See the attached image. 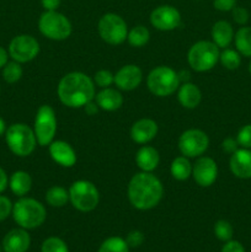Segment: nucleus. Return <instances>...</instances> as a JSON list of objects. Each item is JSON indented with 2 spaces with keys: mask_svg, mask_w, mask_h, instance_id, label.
Wrapping results in <instances>:
<instances>
[{
  "mask_svg": "<svg viewBox=\"0 0 251 252\" xmlns=\"http://www.w3.org/2000/svg\"><path fill=\"white\" fill-rule=\"evenodd\" d=\"M57 94L64 106L81 108L95 98V83L81 71H71L61 79Z\"/></svg>",
  "mask_w": 251,
  "mask_h": 252,
  "instance_id": "obj_1",
  "label": "nucleus"
},
{
  "mask_svg": "<svg viewBox=\"0 0 251 252\" xmlns=\"http://www.w3.org/2000/svg\"><path fill=\"white\" fill-rule=\"evenodd\" d=\"M129 203L138 211H149L160 203L164 194L161 181L152 172H138L127 189Z\"/></svg>",
  "mask_w": 251,
  "mask_h": 252,
  "instance_id": "obj_2",
  "label": "nucleus"
},
{
  "mask_svg": "<svg viewBox=\"0 0 251 252\" xmlns=\"http://www.w3.org/2000/svg\"><path fill=\"white\" fill-rule=\"evenodd\" d=\"M11 214L17 225L26 230L38 228L47 218V211L43 204L29 197H21L12 206Z\"/></svg>",
  "mask_w": 251,
  "mask_h": 252,
  "instance_id": "obj_3",
  "label": "nucleus"
},
{
  "mask_svg": "<svg viewBox=\"0 0 251 252\" xmlns=\"http://www.w3.org/2000/svg\"><path fill=\"white\" fill-rule=\"evenodd\" d=\"M5 140L10 152L17 157H29L37 145L33 129L25 123H14L5 132Z\"/></svg>",
  "mask_w": 251,
  "mask_h": 252,
  "instance_id": "obj_4",
  "label": "nucleus"
},
{
  "mask_svg": "<svg viewBox=\"0 0 251 252\" xmlns=\"http://www.w3.org/2000/svg\"><path fill=\"white\" fill-rule=\"evenodd\" d=\"M69 202L79 212H93L100 202V192L93 182L88 180H78L70 185L68 189Z\"/></svg>",
  "mask_w": 251,
  "mask_h": 252,
  "instance_id": "obj_5",
  "label": "nucleus"
},
{
  "mask_svg": "<svg viewBox=\"0 0 251 252\" xmlns=\"http://www.w3.org/2000/svg\"><path fill=\"white\" fill-rule=\"evenodd\" d=\"M180 81L177 71L166 65H159L153 69L147 78V85L150 93L157 97L172 95L179 89Z\"/></svg>",
  "mask_w": 251,
  "mask_h": 252,
  "instance_id": "obj_6",
  "label": "nucleus"
},
{
  "mask_svg": "<svg viewBox=\"0 0 251 252\" xmlns=\"http://www.w3.org/2000/svg\"><path fill=\"white\" fill-rule=\"evenodd\" d=\"M219 47L213 41H198L189 48L187 62L194 71L203 73L216 66L219 62Z\"/></svg>",
  "mask_w": 251,
  "mask_h": 252,
  "instance_id": "obj_7",
  "label": "nucleus"
},
{
  "mask_svg": "<svg viewBox=\"0 0 251 252\" xmlns=\"http://www.w3.org/2000/svg\"><path fill=\"white\" fill-rule=\"evenodd\" d=\"M38 30L52 41H64L71 34L73 27L65 15L57 10L44 11L38 20Z\"/></svg>",
  "mask_w": 251,
  "mask_h": 252,
  "instance_id": "obj_8",
  "label": "nucleus"
},
{
  "mask_svg": "<svg viewBox=\"0 0 251 252\" xmlns=\"http://www.w3.org/2000/svg\"><path fill=\"white\" fill-rule=\"evenodd\" d=\"M98 34L106 43L117 46L123 43L128 36V26L122 16L115 12L102 15L97 24Z\"/></svg>",
  "mask_w": 251,
  "mask_h": 252,
  "instance_id": "obj_9",
  "label": "nucleus"
},
{
  "mask_svg": "<svg viewBox=\"0 0 251 252\" xmlns=\"http://www.w3.org/2000/svg\"><path fill=\"white\" fill-rule=\"evenodd\" d=\"M33 132L36 135L37 144L41 147H48L53 142L57 133V117L52 106L42 105L37 110Z\"/></svg>",
  "mask_w": 251,
  "mask_h": 252,
  "instance_id": "obj_10",
  "label": "nucleus"
},
{
  "mask_svg": "<svg viewBox=\"0 0 251 252\" xmlns=\"http://www.w3.org/2000/svg\"><path fill=\"white\" fill-rule=\"evenodd\" d=\"M209 147V138L206 132L197 128L187 129L180 135L179 149L186 158H199Z\"/></svg>",
  "mask_w": 251,
  "mask_h": 252,
  "instance_id": "obj_11",
  "label": "nucleus"
},
{
  "mask_svg": "<svg viewBox=\"0 0 251 252\" xmlns=\"http://www.w3.org/2000/svg\"><path fill=\"white\" fill-rule=\"evenodd\" d=\"M7 52L17 63H27L38 56L39 43L31 34H19L11 39Z\"/></svg>",
  "mask_w": 251,
  "mask_h": 252,
  "instance_id": "obj_12",
  "label": "nucleus"
},
{
  "mask_svg": "<svg viewBox=\"0 0 251 252\" xmlns=\"http://www.w3.org/2000/svg\"><path fill=\"white\" fill-rule=\"evenodd\" d=\"M150 24L159 31H172L181 25V14L171 5H160L150 14Z\"/></svg>",
  "mask_w": 251,
  "mask_h": 252,
  "instance_id": "obj_13",
  "label": "nucleus"
},
{
  "mask_svg": "<svg viewBox=\"0 0 251 252\" xmlns=\"http://www.w3.org/2000/svg\"><path fill=\"white\" fill-rule=\"evenodd\" d=\"M192 177L201 187H211L218 177V165L212 158L199 157L192 165Z\"/></svg>",
  "mask_w": 251,
  "mask_h": 252,
  "instance_id": "obj_14",
  "label": "nucleus"
},
{
  "mask_svg": "<svg viewBox=\"0 0 251 252\" xmlns=\"http://www.w3.org/2000/svg\"><path fill=\"white\" fill-rule=\"evenodd\" d=\"M143 80V71L135 64L123 65L115 74V84L118 90L132 91L140 85Z\"/></svg>",
  "mask_w": 251,
  "mask_h": 252,
  "instance_id": "obj_15",
  "label": "nucleus"
},
{
  "mask_svg": "<svg viewBox=\"0 0 251 252\" xmlns=\"http://www.w3.org/2000/svg\"><path fill=\"white\" fill-rule=\"evenodd\" d=\"M229 169L238 179H251V149L240 148L233 153L229 159Z\"/></svg>",
  "mask_w": 251,
  "mask_h": 252,
  "instance_id": "obj_16",
  "label": "nucleus"
},
{
  "mask_svg": "<svg viewBox=\"0 0 251 252\" xmlns=\"http://www.w3.org/2000/svg\"><path fill=\"white\" fill-rule=\"evenodd\" d=\"M49 155L52 159L63 167H73L76 164V153L69 143L64 140H53L48 145Z\"/></svg>",
  "mask_w": 251,
  "mask_h": 252,
  "instance_id": "obj_17",
  "label": "nucleus"
},
{
  "mask_svg": "<svg viewBox=\"0 0 251 252\" xmlns=\"http://www.w3.org/2000/svg\"><path fill=\"white\" fill-rule=\"evenodd\" d=\"M157 123L152 118H140L130 128V138L137 144H147L157 134Z\"/></svg>",
  "mask_w": 251,
  "mask_h": 252,
  "instance_id": "obj_18",
  "label": "nucleus"
},
{
  "mask_svg": "<svg viewBox=\"0 0 251 252\" xmlns=\"http://www.w3.org/2000/svg\"><path fill=\"white\" fill-rule=\"evenodd\" d=\"M31 245V236L26 229L19 228L10 230L2 240L4 252H27Z\"/></svg>",
  "mask_w": 251,
  "mask_h": 252,
  "instance_id": "obj_19",
  "label": "nucleus"
},
{
  "mask_svg": "<svg viewBox=\"0 0 251 252\" xmlns=\"http://www.w3.org/2000/svg\"><path fill=\"white\" fill-rule=\"evenodd\" d=\"M95 102L100 107V110L107 111V112H112V111H117L123 105V96L120 93V90L112 88H105L101 89L95 95Z\"/></svg>",
  "mask_w": 251,
  "mask_h": 252,
  "instance_id": "obj_20",
  "label": "nucleus"
},
{
  "mask_svg": "<svg viewBox=\"0 0 251 252\" xmlns=\"http://www.w3.org/2000/svg\"><path fill=\"white\" fill-rule=\"evenodd\" d=\"M177 100L182 107L187 110H193L201 103L202 93L196 84L182 83L177 89Z\"/></svg>",
  "mask_w": 251,
  "mask_h": 252,
  "instance_id": "obj_21",
  "label": "nucleus"
},
{
  "mask_svg": "<svg viewBox=\"0 0 251 252\" xmlns=\"http://www.w3.org/2000/svg\"><path fill=\"white\" fill-rule=\"evenodd\" d=\"M234 30L230 22L225 20H219L213 25L211 31L212 41L219 47V48H228L231 42L234 41Z\"/></svg>",
  "mask_w": 251,
  "mask_h": 252,
  "instance_id": "obj_22",
  "label": "nucleus"
},
{
  "mask_svg": "<svg viewBox=\"0 0 251 252\" xmlns=\"http://www.w3.org/2000/svg\"><path fill=\"white\" fill-rule=\"evenodd\" d=\"M135 162L144 172H153L160 162V155L155 148L143 145L135 154Z\"/></svg>",
  "mask_w": 251,
  "mask_h": 252,
  "instance_id": "obj_23",
  "label": "nucleus"
},
{
  "mask_svg": "<svg viewBox=\"0 0 251 252\" xmlns=\"http://www.w3.org/2000/svg\"><path fill=\"white\" fill-rule=\"evenodd\" d=\"M9 187L12 193L16 194L17 197H24L25 194H27L31 191V176H30L29 172L22 171V170L15 171L9 179Z\"/></svg>",
  "mask_w": 251,
  "mask_h": 252,
  "instance_id": "obj_24",
  "label": "nucleus"
},
{
  "mask_svg": "<svg viewBox=\"0 0 251 252\" xmlns=\"http://www.w3.org/2000/svg\"><path fill=\"white\" fill-rule=\"evenodd\" d=\"M170 172L171 176L177 181H186L192 176V164L189 162L188 158L177 157L175 158L170 165Z\"/></svg>",
  "mask_w": 251,
  "mask_h": 252,
  "instance_id": "obj_25",
  "label": "nucleus"
},
{
  "mask_svg": "<svg viewBox=\"0 0 251 252\" xmlns=\"http://www.w3.org/2000/svg\"><path fill=\"white\" fill-rule=\"evenodd\" d=\"M234 43L241 56L251 57V27H240L234 34Z\"/></svg>",
  "mask_w": 251,
  "mask_h": 252,
  "instance_id": "obj_26",
  "label": "nucleus"
},
{
  "mask_svg": "<svg viewBox=\"0 0 251 252\" xmlns=\"http://www.w3.org/2000/svg\"><path fill=\"white\" fill-rule=\"evenodd\" d=\"M44 198H46L47 204L51 207L61 208L69 202V192L62 186H53L47 189Z\"/></svg>",
  "mask_w": 251,
  "mask_h": 252,
  "instance_id": "obj_27",
  "label": "nucleus"
},
{
  "mask_svg": "<svg viewBox=\"0 0 251 252\" xmlns=\"http://www.w3.org/2000/svg\"><path fill=\"white\" fill-rule=\"evenodd\" d=\"M150 38V32L149 30L145 26H142V25H138V26L133 27L132 30L128 31L127 41L128 43L132 47H135V48H140V47L145 46V44L149 42Z\"/></svg>",
  "mask_w": 251,
  "mask_h": 252,
  "instance_id": "obj_28",
  "label": "nucleus"
},
{
  "mask_svg": "<svg viewBox=\"0 0 251 252\" xmlns=\"http://www.w3.org/2000/svg\"><path fill=\"white\" fill-rule=\"evenodd\" d=\"M219 62L228 70H236L241 64V54L235 49L224 48L219 54Z\"/></svg>",
  "mask_w": 251,
  "mask_h": 252,
  "instance_id": "obj_29",
  "label": "nucleus"
},
{
  "mask_svg": "<svg viewBox=\"0 0 251 252\" xmlns=\"http://www.w3.org/2000/svg\"><path fill=\"white\" fill-rule=\"evenodd\" d=\"M97 252H129V246L121 236H111L101 244Z\"/></svg>",
  "mask_w": 251,
  "mask_h": 252,
  "instance_id": "obj_30",
  "label": "nucleus"
},
{
  "mask_svg": "<svg viewBox=\"0 0 251 252\" xmlns=\"http://www.w3.org/2000/svg\"><path fill=\"white\" fill-rule=\"evenodd\" d=\"M22 66L21 63L17 62H7L5 66L2 68V78L6 83L14 84L17 83L22 78Z\"/></svg>",
  "mask_w": 251,
  "mask_h": 252,
  "instance_id": "obj_31",
  "label": "nucleus"
},
{
  "mask_svg": "<svg viewBox=\"0 0 251 252\" xmlns=\"http://www.w3.org/2000/svg\"><path fill=\"white\" fill-rule=\"evenodd\" d=\"M214 234H216L217 239L223 243H226V241L231 240L234 235V229L233 225L229 223L225 219H220L214 225Z\"/></svg>",
  "mask_w": 251,
  "mask_h": 252,
  "instance_id": "obj_32",
  "label": "nucleus"
},
{
  "mask_svg": "<svg viewBox=\"0 0 251 252\" xmlns=\"http://www.w3.org/2000/svg\"><path fill=\"white\" fill-rule=\"evenodd\" d=\"M41 252H69V250L68 245L61 238L51 236L42 243Z\"/></svg>",
  "mask_w": 251,
  "mask_h": 252,
  "instance_id": "obj_33",
  "label": "nucleus"
},
{
  "mask_svg": "<svg viewBox=\"0 0 251 252\" xmlns=\"http://www.w3.org/2000/svg\"><path fill=\"white\" fill-rule=\"evenodd\" d=\"M93 80L95 85H97L98 88H110L112 84H115V75L110 70H107V69H100V70L95 73Z\"/></svg>",
  "mask_w": 251,
  "mask_h": 252,
  "instance_id": "obj_34",
  "label": "nucleus"
},
{
  "mask_svg": "<svg viewBox=\"0 0 251 252\" xmlns=\"http://www.w3.org/2000/svg\"><path fill=\"white\" fill-rule=\"evenodd\" d=\"M236 140L238 144L241 148H246V149H251V125H246L241 128L236 135Z\"/></svg>",
  "mask_w": 251,
  "mask_h": 252,
  "instance_id": "obj_35",
  "label": "nucleus"
},
{
  "mask_svg": "<svg viewBox=\"0 0 251 252\" xmlns=\"http://www.w3.org/2000/svg\"><path fill=\"white\" fill-rule=\"evenodd\" d=\"M126 243L129 246V249H135L139 248L143 243H144V234L140 230H132L128 233V235L126 236Z\"/></svg>",
  "mask_w": 251,
  "mask_h": 252,
  "instance_id": "obj_36",
  "label": "nucleus"
},
{
  "mask_svg": "<svg viewBox=\"0 0 251 252\" xmlns=\"http://www.w3.org/2000/svg\"><path fill=\"white\" fill-rule=\"evenodd\" d=\"M231 16H233V20L238 25H246V22L249 21V11L243 6H235L233 10H231Z\"/></svg>",
  "mask_w": 251,
  "mask_h": 252,
  "instance_id": "obj_37",
  "label": "nucleus"
},
{
  "mask_svg": "<svg viewBox=\"0 0 251 252\" xmlns=\"http://www.w3.org/2000/svg\"><path fill=\"white\" fill-rule=\"evenodd\" d=\"M12 206L14 204L7 197L0 196V221L5 220L12 213Z\"/></svg>",
  "mask_w": 251,
  "mask_h": 252,
  "instance_id": "obj_38",
  "label": "nucleus"
},
{
  "mask_svg": "<svg viewBox=\"0 0 251 252\" xmlns=\"http://www.w3.org/2000/svg\"><path fill=\"white\" fill-rule=\"evenodd\" d=\"M213 6L218 11H231L236 6V0H213Z\"/></svg>",
  "mask_w": 251,
  "mask_h": 252,
  "instance_id": "obj_39",
  "label": "nucleus"
},
{
  "mask_svg": "<svg viewBox=\"0 0 251 252\" xmlns=\"http://www.w3.org/2000/svg\"><path fill=\"white\" fill-rule=\"evenodd\" d=\"M221 149L226 153V154H233L235 153L236 150L239 149V144H238V140L234 139V138L228 137L221 142Z\"/></svg>",
  "mask_w": 251,
  "mask_h": 252,
  "instance_id": "obj_40",
  "label": "nucleus"
},
{
  "mask_svg": "<svg viewBox=\"0 0 251 252\" xmlns=\"http://www.w3.org/2000/svg\"><path fill=\"white\" fill-rule=\"evenodd\" d=\"M220 252H246V251H245V248L243 246V244H240L239 241L233 240V239H231V240L226 241V243L224 244Z\"/></svg>",
  "mask_w": 251,
  "mask_h": 252,
  "instance_id": "obj_41",
  "label": "nucleus"
},
{
  "mask_svg": "<svg viewBox=\"0 0 251 252\" xmlns=\"http://www.w3.org/2000/svg\"><path fill=\"white\" fill-rule=\"evenodd\" d=\"M62 0H41V4L46 11H53L61 6Z\"/></svg>",
  "mask_w": 251,
  "mask_h": 252,
  "instance_id": "obj_42",
  "label": "nucleus"
},
{
  "mask_svg": "<svg viewBox=\"0 0 251 252\" xmlns=\"http://www.w3.org/2000/svg\"><path fill=\"white\" fill-rule=\"evenodd\" d=\"M84 111H85L86 112V115H89V116H94V115H96V113L98 112V110H100V107H98L97 106V103L95 102V101H90V102H88L86 103L85 106H84Z\"/></svg>",
  "mask_w": 251,
  "mask_h": 252,
  "instance_id": "obj_43",
  "label": "nucleus"
},
{
  "mask_svg": "<svg viewBox=\"0 0 251 252\" xmlns=\"http://www.w3.org/2000/svg\"><path fill=\"white\" fill-rule=\"evenodd\" d=\"M9 185V179H7V175L4 170L0 167V193L5 191V189Z\"/></svg>",
  "mask_w": 251,
  "mask_h": 252,
  "instance_id": "obj_44",
  "label": "nucleus"
},
{
  "mask_svg": "<svg viewBox=\"0 0 251 252\" xmlns=\"http://www.w3.org/2000/svg\"><path fill=\"white\" fill-rule=\"evenodd\" d=\"M7 58H9V52L0 47V69L4 68L5 64L7 63Z\"/></svg>",
  "mask_w": 251,
  "mask_h": 252,
  "instance_id": "obj_45",
  "label": "nucleus"
},
{
  "mask_svg": "<svg viewBox=\"0 0 251 252\" xmlns=\"http://www.w3.org/2000/svg\"><path fill=\"white\" fill-rule=\"evenodd\" d=\"M177 75H179V79L181 83H187V81L189 80V76H191V74H189L187 70H181L177 73Z\"/></svg>",
  "mask_w": 251,
  "mask_h": 252,
  "instance_id": "obj_46",
  "label": "nucleus"
},
{
  "mask_svg": "<svg viewBox=\"0 0 251 252\" xmlns=\"http://www.w3.org/2000/svg\"><path fill=\"white\" fill-rule=\"evenodd\" d=\"M5 132H6V125H5L4 120L0 117V137H1L2 134H5Z\"/></svg>",
  "mask_w": 251,
  "mask_h": 252,
  "instance_id": "obj_47",
  "label": "nucleus"
},
{
  "mask_svg": "<svg viewBox=\"0 0 251 252\" xmlns=\"http://www.w3.org/2000/svg\"><path fill=\"white\" fill-rule=\"evenodd\" d=\"M249 73H250L251 75V61H250V64H249Z\"/></svg>",
  "mask_w": 251,
  "mask_h": 252,
  "instance_id": "obj_48",
  "label": "nucleus"
},
{
  "mask_svg": "<svg viewBox=\"0 0 251 252\" xmlns=\"http://www.w3.org/2000/svg\"><path fill=\"white\" fill-rule=\"evenodd\" d=\"M1 249H2V248H1V246H0V252H1Z\"/></svg>",
  "mask_w": 251,
  "mask_h": 252,
  "instance_id": "obj_49",
  "label": "nucleus"
}]
</instances>
